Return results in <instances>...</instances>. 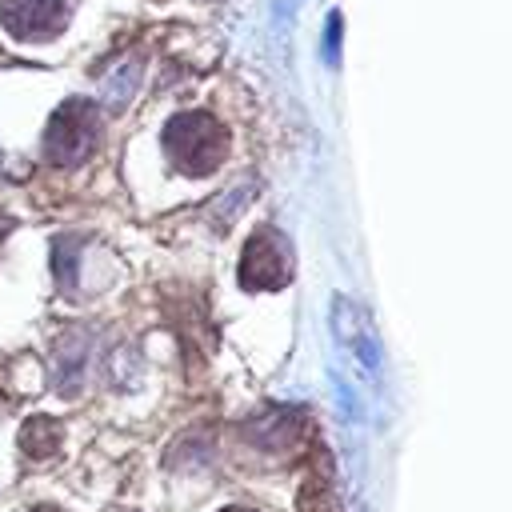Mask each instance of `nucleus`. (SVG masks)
<instances>
[{
    "label": "nucleus",
    "mask_w": 512,
    "mask_h": 512,
    "mask_svg": "<svg viewBox=\"0 0 512 512\" xmlns=\"http://www.w3.org/2000/svg\"><path fill=\"white\" fill-rule=\"evenodd\" d=\"M32 512H60V508H56V504H36Z\"/></svg>",
    "instance_id": "nucleus-8"
},
{
    "label": "nucleus",
    "mask_w": 512,
    "mask_h": 512,
    "mask_svg": "<svg viewBox=\"0 0 512 512\" xmlns=\"http://www.w3.org/2000/svg\"><path fill=\"white\" fill-rule=\"evenodd\" d=\"M292 276V256L284 240L272 228H260L248 236L244 256H240V280L244 288H280Z\"/></svg>",
    "instance_id": "nucleus-3"
},
{
    "label": "nucleus",
    "mask_w": 512,
    "mask_h": 512,
    "mask_svg": "<svg viewBox=\"0 0 512 512\" xmlns=\"http://www.w3.org/2000/svg\"><path fill=\"white\" fill-rule=\"evenodd\" d=\"M60 444H64V428H60L52 416H32V420L24 424V432H20V448H24V456H32V460H44V456L60 452Z\"/></svg>",
    "instance_id": "nucleus-6"
},
{
    "label": "nucleus",
    "mask_w": 512,
    "mask_h": 512,
    "mask_svg": "<svg viewBox=\"0 0 512 512\" xmlns=\"http://www.w3.org/2000/svg\"><path fill=\"white\" fill-rule=\"evenodd\" d=\"M96 136H100L96 104H88V100L76 96V100H68V104L48 120L44 156H48V164H56V168H76L80 160L92 156Z\"/></svg>",
    "instance_id": "nucleus-2"
},
{
    "label": "nucleus",
    "mask_w": 512,
    "mask_h": 512,
    "mask_svg": "<svg viewBox=\"0 0 512 512\" xmlns=\"http://www.w3.org/2000/svg\"><path fill=\"white\" fill-rule=\"evenodd\" d=\"M76 252H80V240H72V236L56 244V276H60L64 288L76 284Z\"/></svg>",
    "instance_id": "nucleus-7"
},
{
    "label": "nucleus",
    "mask_w": 512,
    "mask_h": 512,
    "mask_svg": "<svg viewBox=\"0 0 512 512\" xmlns=\"http://www.w3.org/2000/svg\"><path fill=\"white\" fill-rule=\"evenodd\" d=\"M164 152H168V160H172L180 172L204 176V172H212V168L224 160V152H228V132H224V124H220L216 116H208V112H180V116H172L168 128H164Z\"/></svg>",
    "instance_id": "nucleus-1"
},
{
    "label": "nucleus",
    "mask_w": 512,
    "mask_h": 512,
    "mask_svg": "<svg viewBox=\"0 0 512 512\" xmlns=\"http://www.w3.org/2000/svg\"><path fill=\"white\" fill-rule=\"evenodd\" d=\"M84 368H88V336L72 328L56 344V392L76 396L80 384H84Z\"/></svg>",
    "instance_id": "nucleus-5"
},
{
    "label": "nucleus",
    "mask_w": 512,
    "mask_h": 512,
    "mask_svg": "<svg viewBox=\"0 0 512 512\" xmlns=\"http://www.w3.org/2000/svg\"><path fill=\"white\" fill-rule=\"evenodd\" d=\"M224 512H252V508H224Z\"/></svg>",
    "instance_id": "nucleus-9"
},
{
    "label": "nucleus",
    "mask_w": 512,
    "mask_h": 512,
    "mask_svg": "<svg viewBox=\"0 0 512 512\" xmlns=\"http://www.w3.org/2000/svg\"><path fill=\"white\" fill-rule=\"evenodd\" d=\"M0 16L12 36L36 40V36H52L68 20V0H4Z\"/></svg>",
    "instance_id": "nucleus-4"
}]
</instances>
